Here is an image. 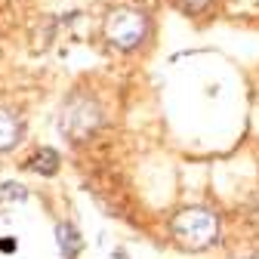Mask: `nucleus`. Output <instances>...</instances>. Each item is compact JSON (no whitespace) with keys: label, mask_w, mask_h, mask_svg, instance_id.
<instances>
[{"label":"nucleus","mask_w":259,"mask_h":259,"mask_svg":"<svg viewBox=\"0 0 259 259\" xmlns=\"http://www.w3.org/2000/svg\"><path fill=\"white\" fill-rule=\"evenodd\" d=\"M25 198H28L25 185H19V182H7V185H0V213L7 216L16 204H25Z\"/></svg>","instance_id":"nucleus-5"},{"label":"nucleus","mask_w":259,"mask_h":259,"mask_svg":"<svg viewBox=\"0 0 259 259\" xmlns=\"http://www.w3.org/2000/svg\"><path fill=\"white\" fill-rule=\"evenodd\" d=\"M56 238H59V250L65 259H74L80 253V235L71 229V225H59L56 229Z\"/></svg>","instance_id":"nucleus-6"},{"label":"nucleus","mask_w":259,"mask_h":259,"mask_svg":"<svg viewBox=\"0 0 259 259\" xmlns=\"http://www.w3.org/2000/svg\"><path fill=\"white\" fill-rule=\"evenodd\" d=\"M210 4H213V0H176V7L182 13H188V16H201Z\"/></svg>","instance_id":"nucleus-8"},{"label":"nucleus","mask_w":259,"mask_h":259,"mask_svg":"<svg viewBox=\"0 0 259 259\" xmlns=\"http://www.w3.org/2000/svg\"><path fill=\"white\" fill-rule=\"evenodd\" d=\"M99 123H102V111L93 99H87V96L68 99V105L62 108V120H59L62 133L71 142H87L96 130H99Z\"/></svg>","instance_id":"nucleus-3"},{"label":"nucleus","mask_w":259,"mask_h":259,"mask_svg":"<svg viewBox=\"0 0 259 259\" xmlns=\"http://www.w3.org/2000/svg\"><path fill=\"white\" fill-rule=\"evenodd\" d=\"M28 170H34V173H44V176H53L59 170V154L53 148H40L34 157L28 160Z\"/></svg>","instance_id":"nucleus-7"},{"label":"nucleus","mask_w":259,"mask_h":259,"mask_svg":"<svg viewBox=\"0 0 259 259\" xmlns=\"http://www.w3.org/2000/svg\"><path fill=\"white\" fill-rule=\"evenodd\" d=\"M170 229H173V238L182 247H188V250H204L219 235V219L207 207H188V210H182V213L173 216Z\"/></svg>","instance_id":"nucleus-1"},{"label":"nucleus","mask_w":259,"mask_h":259,"mask_svg":"<svg viewBox=\"0 0 259 259\" xmlns=\"http://www.w3.org/2000/svg\"><path fill=\"white\" fill-rule=\"evenodd\" d=\"M105 37L117 50H136L148 37V16L133 7H120L105 19Z\"/></svg>","instance_id":"nucleus-2"},{"label":"nucleus","mask_w":259,"mask_h":259,"mask_svg":"<svg viewBox=\"0 0 259 259\" xmlns=\"http://www.w3.org/2000/svg\"><path fill=\"white\" fill-rule=\"evenodd\" d=\"M22 136V123L13 111L7 108H0V151H10Z\"/></svg>","instance_id":"nucleus-4"}]
</instances>
